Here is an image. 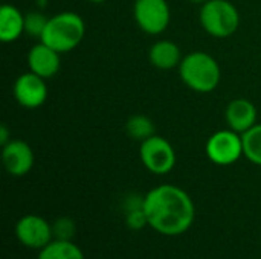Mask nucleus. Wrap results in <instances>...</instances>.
Returning a JSON list of instances; mask_svg holds the SVG:
<instances>
[{
    "label": "nucleus",
    "instance_id": "obj_1",
    "mask_svg": "<svg viewBox=\"0 0 261 259\" xmlns=\"http://www.w3.org/2000/svg\"><path fill=\"white\" fill-rule=\"evenodd\" d=\"M148 227L165 237H179L190 231L196 206L187 191L176 185H159L144 195Z\"/></svg>",
    "mask_w": 261,
    "mask_h": 259
},
{
    "label": "nucleus",
    "instance_id": "obj_2",
    "mask_svg": "<svg viewBox=\"0 0 261 259\" xmlns=\"http://www.w3.org/2000/svg\"><path fill=\"white\" fill-rule=\"evenodd\" d=\"M179 75L184 84L196 93L214 92L222 79V70L217 60L203 50L185 55L179 66Z\"/></svg>",
    "mask_w": 261,
    "mask_h": 259
},
{
    "label": "nucleus",
    "instance_id": "obj_3",
    "mask_svg": "<svg viewBox=\"0 0 261 259\" xmlns=\"http://www.w3.org/2000/svg\"><path fill=\"white\" fill-rule=\"evenodd\" d=\"M84 35H86L84 18L76 12L64 11L49 17L40 41L50 46L60 53H67L83 41Z\"/></svg>",
    "mask_w": 261,
    "mask_h": 259
},
{
    "label": "nucleus",
    "instance_id": "obj_4",
    "mask_svg": "<svg viewBox=\"0 0 261 259\" xmlns=\"http://www.w3.org/2000/svg\"><path fill=\"white\" fill-rule=\"evenodd\" d=\"M200 26L214 38H228L240 26L239 9L229 0H208L199 12Z\"/></svg>",
    "mask_w": 261,
    "mask_h": 259
},
{
    "label": "nucleus",
    "instance_id": "obj_5",
    "mask_svg": "<svg viewBox=\"0 0 261 259\" xmlns=\"http://www.w3.org/2000/svg\"><path fill=\"white\" fill-rule=\"evenodd\" d=\"M139 159L147 171L156 176H165L176 166V151L173 145L162 136H151L141 142Z\"/></svg>",
    "mask_w": 261,
    "mask_h": 259
},
{
    "label": "nucleus",
    "instance_id": "obj_6",
    "mask_svg": "<svg viewBox=\"0 0 261 259\" xmlns=\"http://www.w3.org/2000/svg\"><path fill=\"white\" fill-rule=\"evenodd\" d=\"M208 159L219 166L234 165L243 156V139L237 131L226 128L213 133L205 145Z\"/></svg>",
    "mask_w": 261,
    "mask_h": 259
},
{
    "label": "nucleus",
    "instance_id": "obj_7",
    "mask_svg": "<svg viewBox=\"0 0 261 259\" xmlns=\"http://www.w3.org/2000/svg\"><path fill=\"white\" fill-rule=\"evenodd\" d=\"M133 17L142 32L161 35L170 26L171 9L167 0H135Z\"/></svg>",
    "mask_w": 261,
    "mask_h": 259
},
{
    "label": "nucleus",
    "instance_id": "obj_8",
    "mask_svg": "<svg viewBox=\"0 0 261 259\" xmlns=\"http://www.w3.org/2000/svg\"><path fill=\"white\" fill-rule=\"evenodd\" d=\"M15 238L21 246L38 252L54 240L52 224L35 214L23 215L15 224Z\"/></svg>",
    "mask_w": 261,
    "mask_h": 259
},
{
    "label": "nucleus",
    "instance_id": "obj_9",
    "mask_svg": "<svg viewBox=\"0 0 261 259\" xmlns=\"http://www.w3.org/2000/svg\"><path fill=\"white\" fill-rule=\"evenodd\" d=\"M15 101L24 108H38L47 99V87L46 79L35 75L34 72L21 73L12 87Z\"/></svg>",
    "mask_w": 261,
    "mask_h": 259
},
{
    "label": "nucleus",
    "instance_id": "obj_10",
    "mask_svg": "<svg viewBox=\"0 0 261 259\" xmlns=\"http://www.w3.org/2000/svg\"><path fill=\"white\" fill-rule=\"evenodd\" d=\"M2 162L9 176L23 177L32 169L35 156L28 142L12 139L2 147Z\"/></svg>",
    "mask_w": 261,
    "mask_h": 259
},
{
    "label": "nucleus",
    "instance_id": "obj_11",
    "mask_svg": "<svg viewBox=\"0 0 261 259\" xmlns=\"http://www.w3.org/2000/svg\"><path fill=\"white\" fill-rule=\"evenodd\" d=\"M60 55H61L60 52L40 41L38 44H34L28 52L29 70L44 79L54 78L61 67Z\"/></svg>",
    "mask_w": 261,
    "mask_h": 259
},
{
    "label": "nucleus",
    "instance_id": "obj_12",
    "mask_svg": "<svg viewBox=\"0 0 261 259\" xmlns=\"http://www.w3.org/2000/svg\"><path fill=\"white\" fill-rule=\"evenodd\" d=\"M257 107L254 105V102L245 98L232 99L225 110V121L228 124V128L237 131L239 134H243L254 125H257Z\"/></svg>",
    "mask_w": 261,
    "mask_h": 259
},
{
    "label": "nucleus",
    "instance_id": "obj_13",
    "mask_svg": "<svg viewBox=\"0 0 261 259\" xmlns=\"http://www.w3.org/2000/svg\"><path fill=\"white\" fill-rule=\"evenodd\" d=\"M23 32L24 14L14 5L5 3L0 8V40L3 43H14Z\"/></svg>",
    "mask_w": 261,
    "mask_h": 259
},
{
    "label": "nucleus",
    "instance_id": "obj_14",
    "mask_svg": "<svg viewBox=\"0 0 261 259\" xmlns=\"http://www.w3.org/2000/svg\"><path fill=\"white\" fill-rule=\"evenodd\" d=\"M148 58H150V63L156 69L171 70V69L180 66L182 52L176 43H173L170 40H159L150 47Z\"/></svg>",
    "mask_w": 261,
    "mask_h": 259
},
{
    "label": "nucleus",
    "instance_id": "obj_15",
    "mask_svg": "<svg viewBox=\"0 0 261 259\" xmlns=\"http://www.w3.org/2000/svg\"><path fill=\"white\" fill-rule=\"evenodd\" d=\"M37 259H86V256L73 241L52 240L46 247L38 250Z\"/></svg>",
    "mask_w": 261,
    "mask_h": 259
},
{
    "label": "nucleus",
    "instance_id": "obj_16",
    "mask_svg": "<svg viewBox=\"0 0 261 259\" xmlns=\"http://www.w3.org/2000/svg\"><path fill=\"white\" fill-rule=\"evenodd\" d=\"M125 131L132 139L139 140V142H144L148 137L156 134V128H154L153 121L144 114L130 116L125 122Z\"/></svg>",
    "mask_w": 261,
    "mask_h": 259
},
{
    "label": "nucleus",
    "instance_id": "obj_17",
    "mask_svg": "<svg viewBox=\"0 0 261 259\" xmlns=\"http://www.w3.org/2000/svg\"><path fill=\"white\" fill-rule=\"evenodd\" d=\"M243 156L254 165L261 166V124L254 125L251 130L242 134Z\"/></svg>",
    "mask_w": 261,
    "mask_h": 259
},
{
    "label": "nucleus",
    "instance_id": "obj_18",
    "mask_svg": "<svg viewBox=\"0 0 261 259\" xmlns=\"http://www.w3.org/2000/svg\"><path fill=\"white\" fill-rule=\"evenodd\" d=\"M47 20L49 18L41 11H29L28 14H24V32L34 38H41Z\"/></svg>",
    "mask_w": 261,
    "mask_h": 259
},
{
    "label": "nucleus",
    "instance_id": "obj_19",
    "mask_svg": "<svg viewBox=\"0 0 261 259\" xmlns=\"http://www.w3.org/2000/svg\"><path fill=\"white\" fill-rule=\"evenodd\" d=\"M52 232H54V240H63V241H73V237L76 234V226L75 221L69 217H61L57 218L52 223Z\"/></svg>",
    "mask_w": 261,
    "mask_h": 259
},
{
    "label": "nucleus",
    "instance_id": "obj_20",
    "mask_svg": "<svg viewBox=\"0 0 261 259\" xmlns=\"http://www.w3.org/2000/svg\"><path fill=\"white\" fill-rule=\"evenodd\" d=\"M125 224L130 231H142L148 226L147 215L144 212V208L132 209L125 212Z\"/></svg>",
    "mask_w": 261,
    "mask_h": 259
},
{
    "label": "nucleus",
    "instance_id": "obj_21",
    "mask_svg": "<svg viewBox=\"0 0 261 259\" xmlns=\"http://www.w3.org/2000/svg\"><path fill=\"white\" fill-rule=\"evenodd\" d=\"M9 136H11V133H9L8 127H6L5 124H2V125H0V145H2V147L6 145L9 140H12Z\"/></svg>",
    "mask_w": 261,
    "mask_h": 259
},
{
    "label": "nucleus",
    "instance_id": "obj_22",
    "mask_svg": "<svg viewBox=\"0 0 261 259\" xmlns=\"http://www.w3.org/2000/svg\"><path fill=\"white\" fill-rule=\"evenodd\" d=\"M46 2H47V0H37V6H38L40 9H44V6H46Z\"/></svg>",
    "mask_w": 261,
    "mask_h": 259
},
{
    "label": "nucleus",
    "instance_id": "obj_23",
    "mask_svg": "<svg viewBox=\"0 0 261 259\" xmlns=\"http://www.w3.org/2000/svg\"><path fill=\"white\" fill-rule=\"evenodd\" d=\"M188 2H191V3H194V5H203V3L208 2V0H188Z\"/></svg>",
    "mask_w": 261,
    "mask_h": 259
},
{
    "label": "nucleus",
    "instance_id": "obj_24",
    "mask_svg": "<svg viewBox=\"0 0 261 259\" xmlns=\"http://www.w3.org/2000/svg\"><path fill=\"white\" fill-rule=\"evenodd\" d=\"M87 2H90V3H104L107 0H87Z\"/></svg>",
    "mask_w": 261,
    "mask_h": 259
}]
</instances>
